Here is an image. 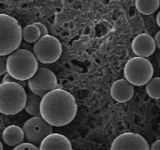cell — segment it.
<instances>
[{"label":"cell","mask_w":160,"mask_h":150,"mask_svg":"<svg viewBox=\"0 0 160 150\" xmlns=\"http://www.w3.org/2000/svg\"><path fill=\"white\" fill-rule=\"evenodd\" d=\"M2 138L9 146L16 147L20 145L24 140V134L22 128L16 125H11L4 130Z\"/></svg>","instance_id":"cell-13"},{"label":"cell","mask_w":160,"mask_h":150,"mask_svg":"<svg viewBox=\"0 0 160 150\" xmlns=\"http://www.w3.org/2000/svg\"><path fill=\"white\" fill-rule=\"evenodd\" d=\"M38 67L34 53L26 49L14 51L7 57V71L14 78L28 81L36 73Z\"/></svg>","instance_id":"cell-2"},{"label":"cell","mask_w":160,"mask_h":150,"mask_svg":"<svg viewBox=\"0 0 160 150\" xmlns=\"http://www.w3.org/2000/svg\"><path fill=\"white\" fill-rule=\"evenodd\" d=\"M153 67L145 57H134L128 61L124 67L125 78L133 85L142 86L149 82L153 75Z\"/></svg>","instance_id":"cell-5"},{"label":"cell","mask_w":160,"mask_h":150,"mask_svg":"<svg viewBox=\"0 0 160 150\" xmlns=\"http://www.w3.org/2000/svg\"><path fill=\"white\" fill-rule=\"evenodd\" d=\"M135 4L141 13L150 15L159 9V0H136Z\"/></svg>","instance_id":"cell-15"},{"label":"cell","mask_w":160,"mask_h":150,"mask_svg":"<svg viewBox=\"0 0 160 150\" xmlns=\"http://www.w3.org/2000/svg\"><path fill=\"white\" fill-rule=\"evenodd\" d=\"M28 87L33 94L43 98L47 93L57 88V79L52 71L46 68H38L28 80Z\"/></svg>","instance_id":"cell-8"},{"label":"cell","mask_w":160,"mask_h":150,"mask_svg":"<svg viewBox=\"0 0 160 150\" xmlns=\"http://www.w3.org/2000/svg\"><path fill=\"white\" fill-rule=\"evenodd\" d=\"M134 85L127 79L115 81L111 88V95L119 102H126L134 95Z\"/></svg>","instance_id":"cell-11"},{"label":"cell","mask_w":160,"mask_h":150,"mask_svg":"<svg viewBox=\"0 0 160 150\" xmlns=\"http://www.w3.org/2000/svg\"><path fill=\"white\" fill-rule=\"evenodd\" d=\"M24 139L28 143L40 147L42 141L52 134V126L42 117H34L27 120L22 128Z\"/></svg>","instance_id":"cell-7"},{"label":"cell","mask_w":160,"mask_h":150,"mask_svg":"<svg viewBox=\"0 0 160 150\" xmlns=\"http://www.w3.org/2000/svg\"><path fill=\"white\" fill-rule=\"evenodd\" d=\"M22 37L26 42L29 43H34L41 38L40 30L34 23L31 25H28L22 30Z\"/></svg>","instance_id":"cell-16"},{"label":"cell","mask_w":160,"mask_h":150,"mask_svg":"<svg viewBox=\"0 0 160 150\" xmlns=\"http://www.w3.org/2000/svg\"><path fill=\"white\" fill-rule=\"evenodd\" d=\"M156 42L153 38L146 34L138 35L132 42L134 52L140 57H148L156 50Z\"/></svg>","instance_id":"cell-10"},{"label":"cell","mask_w":160,"mask_h":150,"mask_svg":"<svg viewBox=\"0 0 160 150\" xmlns=\"http://www.w3.org/2000/svg\"><path fill=\"white\" fill-rule=\"evenodd\" d=\"M155 42H156V45L160 49V31L156 34V37L154 38Z\"/></svg>","instance_id":"cell-23"},{"label":"cell","mask_w":160,"mask_h":150,"mask_svg":"<svg viewBox=\"0 0 160 150\" xmlns=\"http://www.w3.org/2000/svg\"><path fill=\"white\" fill-rule=\"evenodd\" d=\"M110 150H150L145 138L138 134L124 133L113 141Z\"/></svg>","instance_id":"cell-9"},{"label":"cell","mask_w":160,"mask_h":150,"mask_svg":"<svg viewBox=\"0 0 160 150\" xmlns=\"http://www.w3.org/2000/svg\"><path fill=\"white\" fill-rule=\"evenodd\" d=\"M40 150H72V145L67 138L60 134H51L41 143Z\"/></svg>","instance_id":"cell-12"},{"label":"cell","mask_w":160,"mask_h":150,"mask_svg":"<svg viewBox=\"0 0 160 150\" xmlns=\"http://www.w3.org/2000/svg\"><path fill=\"white\" fill-rule=\"evenodd\" d=\"M34 24L35 25V26H37L38 28H39V30H40L41 37L48 35V30H47L46 27H45V25L42 24V23H34Z\"/></svg>","instance_id":"cell-21"},{"label":"cell","mask_w":160,"mask_h":150,"mask_svg":"<svg viewBox=\"0 0 160 150\" xmlns=\"http://www.w3.org/2000/svg\"><path fill=\"white\" fill-rule=\"evenodd\" d=\"M150 150H160V140L156 141L152 145Z\"/></svg>","instance_id":"cell-22"},{"label":"cell","mask_w":160,"mask_h":150,"mask_svg":"<svg viewBox=\"0 0 160 150\" xmlns=\"http://www.w3.org/2000/svg\"><path fill=\"white\" fill-rule=\"evenodd\" d=\"M34 54L42 63H52L59 59L62 54V46L57 38L53 36L41 37L34 45Z\"/></svg>","instance_id":"cell-6"},{"label":"cell","mask_w":160,"mask_h":150,"mask_svg":"<svg viewBox=\"0 0 160 150\" xmlns=\"http://www.w3.org/2000/svg\"><path fill=\"white\" fill-rule=\"evenodd\" d=\"M156 21H157V24L159 25V27L160 28V12L158 13L157 18H156Z\"/></svg>","instance_id":"cell-24"},{"label":"cell","mask_w":160,"mask_h":150,"mask_svg":"<svg viewBox=\"0 0 160 150\" xmlns=\"http://www.w3.org/2000/svg\"><path fill=\"white\" fill-rule=\"evenodd\" d=\"M0 150H3V146H2V144L1 143V142H0Z\"/></svg>","instance_id":"cell-25"},{"label":"cell","mask_w":160,"mask_h":150,"mask_svg":"<svg viewBox=\"0 0 160 150\" xmlns=\"http://www.w3.org/2000/svg\"><path fill=\"white\" fill-rule=\"evenodd\" d=\"M24 88L15 82H2L0 84V112L15 115L24 109L27 101Z\"/></svg>","instance_id":"cell-3"},{"label":"cell","mask_w":160,"mask_h":150,"mask_svg":"<svg viewBox=\"0 0 160 150\" xmlns=\"http://www.w3.org/2000/svg\"><path fill=\"white\" fill-rule=\"evenodd\" d=\"M23 37L20 23L16 19L0 14V56H7L18 48Z\"/></svg>","instance_id":"cell-4"},{"label":"cell","mask_w":160,"mask_h":150,"mask_svg":"<svg viewBox=\"0 0 160 150\" xmlns=\"http://www.w3.org/2000/svg\"><path fill=\"white\" fill-rule=\"evenodd\" d=\"M2 82H15L20 84L21 86H23V88H25L28 84V82L27 81H20V80L16 79L13 77L11 76L8 72L6 73V74H5L4 78H3L2 79Z\"/></svg>","instance_id":"cell-18"},{"label":"cell","mask_w":160,"mask_h":150,"mask_svg":"<svg viewBox=\"0 0 160 150\" xmlns=\"http://www.w3.org/2000/svg\"><path fill=\"white\" fill-rule=\"evenodd\" d=\"M7 72V57L0 56V76Z\"/></svg>","instance_id":"cell-20"},{"label":"cell","mask_w":160,"mask_h":150,"mask_svg":"<svg viewBox=\"0 0 160 150\" xmlns=\"http://www.w3.org/2000/svg\"><path fill=\"white\" fill-rule=\"evenodd\" d=\"M159 7H160V0H159Z\"/></svg>","instance_id":"cell-26"},{"label":"cell","mask_w":160,"mask_h":150,"mask_svg":"<svg viewBox=\"0 0 160 150\" xmlns=\"http://www.w3.org/2000/svg\"><path fill=\"white\" fill-rule=\"evenodd\" d=\"M78 106L74 97L62 89H55L42 98L41 114L52 126L62 127L74 119Z\"/></svg>","instance_id":"cell-1"},{"label":"cell","mask_w":160,"mask_h":150,"mask_svg":"<svg viewBox=\"0 0 160 150\" xmlns=\"http://www.w3.org/2000/svg\"><path fill=\"white\" fill-rule=\"evenodd\" d=\"M13 150H40L39 149V147L36 146V145H33V144L28 143H22L20 145H17L15 148H13Z\"/></svg>","instance_id":"cell-19"},{"label":"cell","mask_w":160,"mask_h":150,"mask_svg":"<svg viewBox=\"0 0 160 150\" xmlns=\"http://www.w3.org/2000/svg\"><path fill=\"white\" fill-rule=\"evenodd\" d=\"M146 92L151 98L155 99L160 98V78H152L147 84Z\"/></svg>","instance_id":"cell-17"},{"label":"cell","mask_w":160,"mask_h":150,"mask_svg":"<svg viewBox=\"0 0 160 150\" xmlns=\"http://www.w3.org/2000/svg\"><path fill=\"white\" fill-rule=\"evenodd\" d=\"M42 98L35 94H31L27 97L24 109L28 113L33 117H42L41 114V103Z\"/></svg>","instance_id":"cell-14"}]
</instances>
